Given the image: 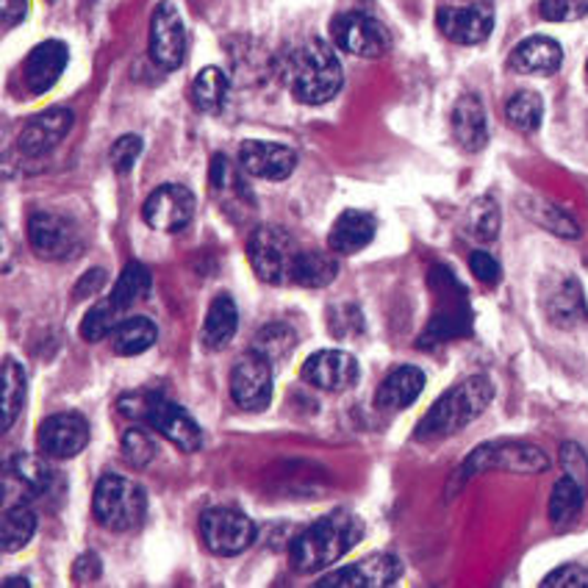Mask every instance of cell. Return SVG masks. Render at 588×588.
<instances>
[{"mask_svg": "<svg viewBox=\"0 0 588 588\" xmlns=\"http://www.w3.org/2000/svg\"><path fill=\"white\" fill-rule=\"evenodd\" d=\"M0 9H3V29L12 31L29 18L31 3L29 0H0Z\"/></svg>", "mask_w": 588, "mask_h": 588, "instance_id": "bcb514c9", "label": "cell"}, {"mask_svg": "<svg viewBox=\"0 0 588 588\" xmlns=\"http://www.w3.org/2000/svg\"><path fill=\"white\" fill-rule=\"evenodd\" d=\"M297 255H301V248H297L294 237L277 225L255 228L248 242L250 266H253V272L261 281L272 283V286L292 283V270Z\"/></svg>", "mask_w": 588, "mask_h": 588, "instance_id": "8992f818", "label": "cell"}, {"mask_svg": "<svg viewBox=\"0 0 588 588\" xmlns=\"http://www.w3.org/2000/svg\"><path fill=\"white\" fill-rule=\"evenodd\" d=\"M470 270L477 281L489 283V286H494V283L500 281V275H503L500 261L494 259L492 253H486V250H475V253L470 255Z\"/></svg>", "mask_w": 588, "mask_h": 588, "instance_id": "ee69618b", "label": "cell"}, {"mask_svg": "<svg viewBox=\"0 0 588 588\" xmlns=\"http://www.w3.org/2000/svg\"><path fill=\"white\" fill-rule=\"evenodd\" d=\"M538 14L547 23H575L588 18V0H542Z\"/></svg>", "mask_w": 588, "mask_h": 588, "instance_id": "f35d334b", "label": "cell"}, {"mask_svg": "<svg viewBox=\"0 0 588 588\" xmlns=\"http://www.w3.org/2000/svg\"><path fill=\"white\" fill-rule=\"evenodd\" d=\"M239 165L244 176L261 178V181H286L297 170V154L277 141L248 139L239 147Z\"/></svg>", "mask_w": 588, "mask_h": 588, "instance_id": "2e32d148", "label": "cell"}, {"mask_svg": "<svg viewBox=\"0 0 588 588\" xmlns=\"http://www.w3.org/2000/svg\"><path fill=\"white\" fill-rule=\"evenodd\" d=\"M272 367L275 364L261 356L259 350H250L237 358L231 369V397L242 411L259 413L270 408L272 389H275Z\"/></svg>", "mask_w": 588, "mask_h": 588, "instance_id": "30bf717a", "label": "cell"}, {"mask_svg": "<svg viewBox=\"0 0 588 588\" xmlns=\"http://www.w3.org/2000/svg\"><path fill=\"white\" fill-rule=\"evenodd\" d=\"M29 239L31 248L40 259L62 261L78 250V231L70 220L59 214H48V211H36L29 220Z\"/></svg>", "mask_w": 588, "mask_h": 588, "instance_id": "ac0fdd59", "label": "cell"}, {"mask_svg": "<svg viewBox=\"0 0 588 588\" xmlns=\"http://www.w3.org/2000/svg\"><path fill=\"white\" fill-rule=\"evenodd\" d=\"M231 92V81L220 67H206L192 81V103L206 114H220Z\"/></svg>", "mask_w": 588, "mask_h": 588, "instance_id": "f546056e", "label": "cell"}, {"mask_svg": "<svg viewBox=\"0 0 588 588\" xmlns=\"http://www.w3.org/2000/svg\"><path fill=\"white\" fill-rule=\"evenodd\" d=\"M402 577V564L397 555L391 553H380V555H369V558L358 560V564L345 566V569L330 571L328 577L317 580L319 588L328 586H339V588H386L395 586Z\"/></svg>", "mask_w": 588, "mask_h": 588, "instance_id": "e0dca14e", "label": "cell"}, {"mask_svg": "<svg viewBox=\"0 0 588 588\" xmlns=\"http://www.w3.org/2000/svg\"><path fill=\"white\" fill-rule=\"evenodd\" d=\"M361 519H356L350 511H334V514L317 519L294 538L288 558H292L294 569L303 571V575L323 571L334 566L339 558H345L361 542Z\"/></svg>", "mask_w": 588, "mask_h": 588, "instance_id": "7a4b0ae2", "label": "cell"}, {"mask_svg": "<svg viewBox=\"0 0 588 588\" xmlns=\"http://www.w3.org/2000/svg\"><path fill=\"white\" fill-rule=\"evenodd\" d=\"M92 508H95V519L108 531H134L145 522L147 494L139 483L128 481V477L106 475L97 483Z\"/></svg>", "mask_w": 588, "mask_h": 588, "instance_id": "5b68a950", "label": "cell"}, {"mask_svg": "<svg viewBox=\"0 0 588 588\" xmlns=\"http://www.w3.org/2000/svg\"><path fill=\"white\" fill-rule=\"evenodd\" d=\"M119 413L128 419H141L147 422L156 433L165 435L167 441H172L178 450L183 453H198L203 448V430L195 422L192 413L187 408H181L178 402H172L165 395H125L117 402Z\"/></svg>", "mask_w": 588, "mask_h": 588, "instance_id": "277c9868", "label": "cell"}, {"mask_svg": "<svg viewBox=\"0 0 588 588\" xmlns=\"http://www.w3.org/2000/svg\"><path fill=\"white\" fill-rule=\"evenodd\" d=\"M511 70L519 75H538V78H547L555 75L564 64V51H560L558 42L553 36H527L519 45L514 48L508 59Z\"/></svg>", "mask_w": 588, "mask_h": 588, "instance_id": "44dd1931", "label": "cell"}, {"mask_svg": "<svg viewBox=\"0 0 588 588\" xmlns=\"http://www.w3.org/2000/svg\"><path fill=\"white\" fill-rule=\"evenodd\" d=\"M12 470L31 489H45L48 481H51V466H48V461L36 459V455H14Z\"/></svg>", "mask_w": 588, "mask_h": 588, "instance_id": "60d3db41", "label": "cell"}, {"mask_svg": "<svg viewBox=\"0 0 588 588\" xmlns=\"http://www.w3.org/2000/svg\"><path fill=\"white\" fill-rule=\"evenodd\" d=\"M560 466L566 470V475H571L575 481H580L582 486H588V459L580 450V444L566 441L564 448H560Z\"/></svg>", "mask_w": 588, "mask_h": 588, "instance_id": "7bdbcfd3", "label": "cell"}, {"mask_svg": "<svg viewBox=\"0 0 588 588\" xmlns=\"http://www.w3.org/2000/svg\"><path fill=\"white\" fill-rule=\"evenodd\" d=\"M119 314L123 312H119L112 301L92 306L90 312H86V317L81 319V339L92 345V342H103L106 336H112L114 328L119 325L117 323Z\"/></svg>", "mask_w": 588, "mask_h": 588, "instance_id": "8d00e7d4", "label": "cell"}, {"mask_svg": "<svg viewBox=\"0 0 588 588\" xmlns=\"http://www.w3.org/2000/svg\"><path fill=\"white\" fill-rule=\"evenodd\" d=\"M544 588H588V571L577 564H564L542 580Z\"/></svg>", "mask_w": 588, "mask_h": 588, "instance_id": "b9f144b4", "label": "cell"}, {"mask_svg": "<svg viewBox=\"0 0 588 588\" xmlns=\"http://www.w3.org/2000/svg\"><path fill=\"white\" fill-rule=\"evenodd\" d=\"M582 503H586V486H582L580 481H575L571 475L560 477V481L555 483L553 494H549V519H553V525L564 527L569 525V522H575Z\"/></svg>", "mask_w": 588, "mask_h": 588, "instance_id": "4dcf8cb0", "label": "cell"}, {"mask_svg": "<svg viewBox=\"0 0 588 588\" xmlns=\"http://www.w3.org/2000/svg\"><path fill=\"white\" fill-rule=\"evenodd\" d=\"M141 217H145L147 228H154V231L181 233L195 217V195L181 183H165L145 200Z\"/></svg>", "mask_w": 588, "mask_h": 588, "instance_id": "7c38bea8", "label": "cell"}, {"mask_svg": "<svg viewBox=\"0 0 588 588\" xmlns=\"http://www.w3.org/2000/svg\"><path fill=\"white\" fill-rule=\"evenodd\" d=\"M237 328H239L237 303H233V297H228V294H220V297L211 301L203 330H200V342H203L206 350L217 353L225 345H231V339L237 336Z\"/></svg>", "mask_w": 588, "mask_h": 588, "instance_id": "d4e9b609", "label": "cell"}, {"mask_svg": "<svg viewBox=\"0 0 588 588\" xmlns=\"http://www.w3.org/2000/svg\"><path fill=\"white\" fill-rule=\"evenodd\" d=\"M200 536L211 555L233 558V555H242L244 549L253 547L259 531L248 514L228 508V505H217L200 516Z\"/></svg>", "mask_w": 588, "mask_h": 588, "instance_id": "ba28073f", "label": "cell"}, {"mask_svg": "<svg viewBox=\"0 0 588 588\" xmlns=\"http://www.w3.org/2000/svg\"><path fill=\"white\" fill-rule=\"evenodd\" d=\"M159 339V330H156L154 319L147 317H130L123 319V323L114 328L112 334V347L117 356L130 358V356H141L145 350L156 345Z\"/></svg>", "mask_w": 588, "mask_h": 588, "instance_id": "4316f807", "label": "cell"}, {"mask_svg": "<svg viewBox=\"0 0 588 588\" xmlns=\"http://www.w3.org/2000/svg\"><path fill=\"white\" fill-rule=\"evenodd\" d=\"M294 345H297V336H294V330L283 323H272V325H264V328H261V334L255 336L253 350H259L261 356L270 358L272 364H277L294 350Z\"/></svg>", "mask_w": 588, "mask_h": 588, "instance_id": "d590c367", "label": "cell"}, {"mask_svg": "<svg viewBox=\"0 0 588 588\" xmlns=\"http://www.w3.org/2000/svg\"><path fill=\"white\" fill-rule=\"evenodd\" d=\"M139 156H141V139L136 134L119 136V139L112 145V150H108V161H112L114 172H119V176L134 170Z\"/></svg>", "mask_w": 588, "mask_h": 588, "instance_id": "ab89813d", "label": "cell"}, {"mask_svg": "<svg viewBox=\"0 0 588 588\" xmlns=\"http://www.w3.org/2000/svg\"><path fill=\"white\" fill-rule=\"evenodd\" d=\"M283 81L301 103L323 106L339 95L345 73H342L334 45L325 40H312L288 53L286 64H283Z\"/></svg>", "mask_w": 588, "mask_h": 588, "instance_id": "6da1fadb", "label": "cell"}, {"mask_svg": "<svg viewBox=\"0 0 588 588\" xmlns=\"http://www.w3.org/2000/svg\"><path fill=\"white\" fill-rule=\"evenodd\" d=\"M453 136L466 154H481L483 147L489 145V119L483 101L477 95L459 97V103L453 106Z\"/></svg>", "mask_w": 588, "mask_h": 588, "instance_id": "7402d4cb", "label": "cell"}, {"mask_svg": "<svg viewBox=\"0 0 588 588\" xmlns=\"http://www.w3.org/2000/svg\"><path fill=\"white\" fill-rule=\"evenodd\" d=\"M150 283H154V275L147 270L141 261H130L119 277L114 281L112 297L108 301L119 308V312H128L130 306H136L139 301H145L147 294H150Z\"/></svg>", "mask_w": 588, "mask_h": 588, "instance_id": "f1b7e54d", "label": "cell"}, {"mask_svg": "<svg viewBox=\"0 0 588 588\" xmlns=\"http://www.w3.org/2000/svg\"><path fill=\"white\" fill-rule=\"evenodd\" d=\"M106 281H108V275L103 270L86 272V275L78 281V286H75V297H78V301H84V297H90V294H97Z\"/></svg>", "mask_w": 588, "mask_h": 588, "instance_id": "7dc6e473", "label": "cell"}, {"mask_svg": "<svg viewBox=\"0 0 588 588\" xmlns=\"http://www.w3.org/2000/svg\"><path fill=\"white\" fill-rule=\"evenodd\" d=\"M424 384H428V378H424V372L419 367H411V364L397 367L395 372L386 375L384 384L378 386L375 402H378V408H384V411H402V408L413 406V402L419 400Z\"/></svg>", "mask_w": 588, "mask_h": 588, "instance_id": "cb8c5ba5", "label": "cell"}, {"mask_svg": "<svg viewBox=\"0 0 588 588\" xmlns=\"http://www.w3.org/2000/svg\"><path fill=\"white\" fill-rule=\"evenodd\" d=\"M330 40L339 51L361 59H380L391 51V34L380 20L364 12H345L330 23Z\"/></svg>", "mask_w": 588, "mask_h": 588, "instance_id": "9c48e42d", "label": "cell"}, {"mask_svg": "<svg viewBox=\"0 0 588 588\" xmlns=\"http://www.w3.org/2000/svg\"><path fill=\"white\" fill-rule=\"evenodd\" d=\"M7 586H31L29 577H12V580H7Z\"/></svg>", "mask_w": 588, "mask_h": 588, "instance_id": "c3c4849f", "label": "cell"}, {"mask_svg": "<svg viewBox=\"0 0 588 588\" xmlns=\"http://www.w3.org/2000/svg\"><path fill=\"white\" fill-rule=\"evenodd\" d=\"M36 533V514L29 505H12L3 516V549L7 553H18L25 544L34 538Z\"/></svg>", "mask_w": 588, "mask_h": 588, "instance_id": "836d02e7", "label": "cell"}, {"mask_svg": "<svg viewBox=\"0 0 588 588\" xmlns=\"http://www.w3.org/2000/svg\"><path fill=\"white\" fill-rule=\"evenodd\" d=\"M435 25L455 45H481L494 31L492 3H472V7L439 9Z\"/></svg>", "mask_w": 588, "mask_h": 588, "instance_id": "5bb4252c", "label": "cell"}, {"mask_svg": "<svg viewBox=\"0 0 588 588\" xmlns=\"http://www.w3.org/2000/svg\"><path fill=\"white\" fill-rule=\"evenodd\" d=\"M67 62H70V51L64 42L48 40L42 42V45H36L23 64L25 86L31 90V95H45L48 90H53L56 81L64 75Z\"/></svg>", "mask_w": 588, "mask_h": 588, "instance_id": "ffe728a7", "label": "cell"}, {"mask_svg": "<svg viewBox=\"0 0 588 588\" xmlns=\"http://www.w3.org/2000/svg\"><path fill=\"white\" fill-rule=\"evenodd\" d=\"M123 453L130 466L145 470V466L156 459V441L150 439V435H147L141 428H130V430H125V435H123Z\"/></svg>", "mask_w": 588, "mask_h": 588, "instance_id": "74e56055", "label": "cell"}, {"mask_svg": "<svg viewBox=\"0 0 588 588\" xmlns=\"http://www.w3.org/2000/svg\"><path fill=\"white\" fill-rule=\"evenodd\" d=\"M75 114L70 108H51L42 112L20 130L18 136V150L23 156H45L51 154L53 147L62 145L64 136L73 130Z\"/></svg>", "mask_w": 588, "mask_h": 588, "instance_id": "d6986e66", "label": "cell"}, {"mask_svg": "<svg viewBox=\"0 0 588 588\" xmlns=\"http://www.w3.org/2000/svg\"><path fill=\"white\" fill-rule=\"evenodd\" d=\"M36 439L45 459H75L90 444V424L78 413H53L40 424Z\"/></svg>", "mask_w": 588, "mask_h": 588, "instance_id": "4fadbf2b", "label": "cell"}, {"mask_svg": "<svg viewBox=\"0 0 588 588\" xmlns=\"http://www.w3.org/2000/svg\"><path fill=\"white\" fill-rule=\"evenodd\" d=\"M211 183H214L217 189H222V192L239 183V176L233 172V165L225 156H214V161H211Z\"/></svg>", "mask_w": 588, "mask_h": 588, "instance_id": "f6af8a7d", "label": "cell"}, {"mask_svg": "<svg viewBox=\"0 0 588 588\" xmlns=\"http://www.w3.org/2000/svg\"><path fill=\"white\" fill-rule=\"evenodd\" d=\"M375 231H378V222H375L372 214L347 209L336 217L334 228L328 233V244L336 255H353L372 242Z\"/></svg>", "mask_w": 588, "mask_h": 588, "instance_id": "603a6c76", "label": "cell"}, {"mask_svg": "<svg viewBox=\"0 0 588 588\" xmlns=\"http://www.w3.org/2000/svg\"><path fill=\"white\" fill-rule=\"evenodd\" d=\"M494 400V384L486 375H472V378L461 380L453 389L444 391L439 400L430 406L422 422L413 430V439L419 441H439L450 439L466 424L475 422Z\"/></svg>", "mask_w": 588, "mask_h": 588, "instance_id": "3957f363", "label": "cell"}, {"mask_svg": "<svg viewBox=\"0 0 588 588\" xmlns=\"http://www.w3.org/2000/svg\"><path fill=\"white\" fill-rule=\"evenodd\" d=\"M519 209L525 211L527 220L536 222V225H542L544 231L555 233V237H560V239L580 237V225H577V222L571 220V217L566 214L564 209H558L555 203H549V200L536 198V195H527V198H522Z\"/></svg>", "mask_w": 588, "mask_h": 588, "instance_id": "83f0119b", "label": "cell"}, {"mask_svg": "<svg viewBox=\"0 0 588 588\" xmlns=\"http://www.w3.org/2000/svg\"><path fill=\"white\" fill-rule=\"evenodd\" d=\"M505 119L514 125L516 130H525V134H533V130L542 128L544 119V101L538 92L522 90L505 103Z\"/></svg>", "mask_w": 588, "mask_h": 588, "instance_id": "d6a6232c", "label": "cell"}, {"mask_svg": "<svg viewBox=\"0 0 588 588\" xmlns=\"http://www.w3.org/2000/svg\"><path fill=\"white\" fill-rule=\"evenodd\" d=\"M586 67H588V64H586Z\"/></svg>", "mask_w": 588, "mask_h": 588, "instance_id": "681fc988", "label": "cell"}, {"mask_svg": "<svg viewBox=\"0 0 588 588\" xmlns=\"http://www.w3.org/2000/svg\"><path fill=\"white\" fill-rule=\"evenodd\" d=\"M303 380L319 391H347L361 378V367L356 358L345 350H319L303 364Z\"/></svg>", "mask_w": 588, "mask_h": 588, "instance_id": "9a60e30c", "label": "cell"}, {"mask_svg": "<svg viewBox=\"0 0 588 588\" xmlns=\"http://www.w3.org/2000/svg\"><path fill=\"white\" fill-rule=\"evenodd\" d=\"M516 472V475H542L549 470V459L542 448L527 441H489L481 444L466 459L461 475H477V472Z\"/></svg>", "mask_w": 588, "mask_h": 588, "instance_id": "52a82bcc", "label": "cell"}, {"mask_svg": "<svg viewBox=\"0 0 588 588\" xmlns=\"http://www.w3.org/2000/svg\"><path fill=\"white\" fill-rule=\"evenodd\" d=\"M500 206L494 198H477L466 211V231L477 242H494L500 233Z\"/></svg>", "mask_w": 588, "mask_h": 588, "instance_id": "e575fe53", "label": "cell"}, {"mask_svg": "<svg viewBox=\"0 0 588 588\" xmlns=\"http://www.w3.org/2000/svg\"><path fill=\"white\" fill-rule=\"evenodd\" d=\"M183 56H187V25L176 3L161 0L150 18V59L156 67L172 73L181 67Z\"/></svg>", "mask_w": 588, "mask_h": 588, "instance_id": "8fae6325", "label": "cell"}, {"mask_svg": "<svg viewBox=\"0 0 588 588\" xmlns=\"http://www.w3.org/2000/svg\"><path fill=\"white\" fill-rule=\"evenodd\" d=\"M339 275V261L336 255L323 253V250H301L292 270L294 286L306 288H325Z\"/></svg>", "mask_w": 588, "mask_h": 588, "instance_id": "484cf974", "label": "cell"}, {"mask_svg": "<svg viewBox=\"0 0 588 588\" xmlns=\"http://www.w3.org/2000/svg\"><path fill=\"white\" fill-rule=\"evenodd\" d=\"M25 389H29L25 369L14 358H7L3 361V430H9L18 422L25 402Z\"/></svg>", "mask_w": 588, "mask_h": 588, "instance_id": "1f68e13d", "label": "cell"}]
</instances>
